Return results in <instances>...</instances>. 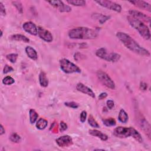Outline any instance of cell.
Returning <instances> with one entry per match:
<instances>
[{"label":"cell","instance_id":"obj_1","mask_svg":"<svg viewBox=\"0 0 151 151\" xmlns=\"http://www.w3.org/2000/svg\"><path fill=\"white\" fill-rule=\"evenodd\" d=\"M116 37L122 44L132 52L142 56H150V52L147 49L140 46L127 34L124 32H117L116 33Z\"/></svg>","mask_w":151,"mask_h":151},{"label":"cell","instance_id":"obj_2","mask_svg":"<svg viewBox=\"0 0 151 151\" xmlns=\"http://www.w3.org/2000/svg\"><path fill=\"white\" fill-rule=\"evenodd\" d=\"M71 39L92 40L97 38L98 32L88 27H76L70 29L68 33Z\"/></svg>","mask_w":151,"mask_h":151},{"label":"cell","instance_id":"obj_3","mask_svg":"<svg viewBox=\"0 0 151 151\" xmlns=\"http://www.w3.org/2000/svg\"><path fill=\"white\" fill-rule=\"evenodd\" d=\"M113 134L119 138H127L132 136L139 143L143 142V139L140 134L132 127L119 126L116 127L113 130Z\"/></svg>","mask_w":151,"mask_h":151},{"label":"cell","instance_id":"obj_4","mask_svg":"<svg viewBox=\"0 0 151 151\" xmlns=\"http://www.w3.org/2000/svg\"><path fill=\"white\" fill-rule=\"evenodd\" d=\"M127 19L130 25L135 29L145 40H150V32L149 27L145 24H144L142 21L130 15L127 17Z\"/></svg>","mask_w":151,"mask_h":151},{"label":"cell","instance_id":"obj_5","mask_svg":"<svg viewBox=\"0 0 151 151\" xmlns=\"http://www.w3.org/2000/svg\"><path fill=\"white\" fill-rule=\"evenodd\" d=\"M96 55L101 59L109 62L113 63L118 61L121 57V55L118 53L114 52H108V51L104 48H100L98 49L96 51Z\"/></svg>","mask_w":151,"mask_h":151},{"label":"cell","instance_id":"obj_6","mask_svg":"<svg viewBox=\"0 0 151 151\" xmlns=\"http://www.w3.org/2000/svg\"><path fill=\"white\" fill-rule=\"evenodd\" d=\"M59 63L61 70L66 74L81 73V69L77 65L66 58L61 59Z\"/></svg>","mask_w":151,"mask_h":151},{"label":"cell","instance_id":"obj_7","mask_svg":"<svg viewBox=\"0 0 151 151\" xmlns=\"http://www.w3.org/2000/svg\"><path fill=\"white\" fill-rule=\"evenodd\" d=\"M96 76L99 80L104 86L110 89L114 90L115 88V83L110 76L102 70H98L96 73Z\"/></svg>","mask_w":151,"mask_h":151},{"label":"cell","instance_id":"obj_8","mask_svg":"<svg viewBox=\"0 0 151 151\" xmlns=\"http://www.w3.org/2000/svg\"><path fill=\"white\" fill-rule=\"evenodd\" d=\"M95 2H96L99 5L104 8H106L111 11H114L115 12H120L122 11L121 5L114 2L108 1V0H103V1H95Z\"/></svg>","mask_w":151,"mask_h":151},{"label":"cell","instance_id":"obj_9","mask_svg":"<svg viewBox=\"0 0 151 151\" xmlns=\"http://www.w3.org/2000/svg\"><path fill=\"white\" fill-rule=\"evenodd\" d=\"M48 2L61 12H69L71 11V8L61 1H49Z\"/></svg>","mask_w":151,"mask_h":151},{"label":"cell","instance_id":"obj_10","mask_svg":"<svg viewBox=\"0 0 151 151\" xmlns=\"http://www.w3.org/2000/svg\"><path fill=\"white\" fill-rule=\"evenodd\" d=\"M129 14H130V16L134 17L139 20L146 22L149 24L150 22V17L142 12H140L135 9H130L129 11Z\"/></svg>","mask_w":151,"mask_h":151},{"label":"cell","instance_id":"obj_11","mask_svg":"<svg viewBox=\"0 0 151 151\" xmlns=\"http://www.w3.org/2000/svg\"><path fill=\"white\" fill-rule=\"evenodd\" d=\"M38 35L41 39L47 42H51L53 40L51 33L41 27H38Z\"/></svg>","mask_w":151,"mask_h":151},{"label":"cell","instance_id":"obj_12","mask_svg":"<svg viewBox=\"0 0 151 151\" xmlns=\"http://www.w3.org/2000/svg\"><path fill=\"white\" fill-rule=\"evenodd\" d=\"M22 28L25 32L32 35H37L38 34V27L31 21L24 22L22 25Z\"/></svg>","mask_w":151,"mask_h":151},{"label":"cell","instance_id":"obj_13","mask_svg":"<svg viewBox=\"0 0 151 151\" xmlns=\"http://www.w3.org/2000/svg\"><path fill=\"white\" fill-rule=\"evenodd\" d=\"M55 142L59 147H68L73 145V139L68 135L60 136L55 140Z\"/></svg>","mask_w":151,"mask_h":151},{"label":"cell","instance_id":"obj_14","mask_svg":"<svg viewBox=\"0 0 151 151\" xmlns=\"http://www.w3.org/2000/svg\"><path fill=\"white\" fill-rule=\"evenodd\" d=\"M76 89L77 91L86 94L92 98H95V93L94 91L90 88L88 87L81 83H78L77 84Z\"/></svg>","mask_w":151,"mask_h":151},{"label":"cell","instance_id":"obj_15","mask_svg":"<svg viewBox=\"0 0 151 151\" xmlns=\"http://www.w3.org/2000/svg\"><path fill=\"white\" fill-rule=\"evenodd\" d=\"M129 2L139 8H140V9H142L144 10H146L149 12L151 11L150 4L145 1L134 0V1H130Z\"/></svg>","mask_w":151,"mask_h":151},{"label":"cell","instance_id":"obj_16","mask_svg":"<svg viewBox=\"0 0 151 151\" xmlns=\"http://www.w3.org/2000/svg\"><path fill=\"white\" fill-rule=\"evenodd\" d=\"M139 123L140 124V128L145 132L148 137L150 138V126L148 122L144 118H140Z\"/></svg>","mask_w":151,"mask_h":151},{"label":"cell","instance_id":"obj_17","mask_svg":"<svg viewBox=\"0 0 151 151\" xmlns=\"http://www.w3.org/2000/svg\"><path fill=\"white\" fill-rule=\"evenodd\" d=\"M88 133L91 136L97 137L103 141H106L108 139V136L106 134L103 133L97 130L91 129V130H89Z\"/></svg>","mask_w":151,"mask_h":151},{"label":"cell","instance_id":"obj_18","mask_svg":"<svg viewBox=\"0 0 151 151\" xmlns=\"http://www.w3.org/2000/svg\"><path fill=\"white\" fill-rule=\"evenodd\" d=\"M25 52L27 55V56L31 58L32 60H37L38 58V54L37 51L34 48H33L31 46H27L26 47L25 49Z\"/></svg>","mask_w":151,"mask_h":151},{"label":"cell","instance_id":"obj_19","mask_svg":"<svg viewBox=\"0 0 151 151\" xmlns=\"http://www.w3.org/2000/svg\"><path fill=\"white\" fill-rule=\"evenodd\" d=\"M39 82L41 86L46 87L48 85V80L47 77V75L45 72L41 71L39 74Z\"/></svg>","mask_w":151,"mask_h":151},{"label":"cell","instance_id":"obj_20","mask_svg":"<svg viewBox=\"0 0 151 151\" xmlns=\"http://www.w3.org/2000/svg\"><path fill=\"white\" fill-rule=\"evenodd\" d=\"M9 39L12 40L18 41H22L25 43H28L29 42V40L26 36L22 35V34H14L10 36Z\"/></svg>","mask_w":151,"mask_h":151},{"label":"cell","instance_id":"obj_21","mask_svg":"<svg viewBox=\"0 0 151 151\" xmlns=\"http://www.w3.org/2000/svg\"><path fill=\"white\" fill-rule=\"evenodd\" d=\"M118 119L119 122L122 123H126L127 122L129 119V116L124 109H122L120 110L119 114L118 116Z\"/></svg>","mask_w":151,"mask_h":151},{"label":"cell","instance_id":"obj_22","mask_svg":"<svg viewBox=\"0 0 151 151\" xmlns=\"http://www.w3.org/2000/svg\"><path fill=\"white\" fill-rule=\"evenodd\" d=\"M47 125H48L47 120L42 118H40V119H38L35 124L36 127L40 130L44 129L47 126Z\"/></svg>","mask_w":151,"mask_h":151},{"label":"cell","instance_id":"obj_23","mask_svg":"<svg viewBox=\"0 0 151 151\" xmlns=\"http://www.w3.org/2000/svg\"><path fill=\"white\" fill-rule=\"evenodd\" d=\"M29 122L31 124H34L37 121L38 117V113L34 109L29 110Z\"/></svg>","mask_w":151,"mask_h":151},{"label":"cell","instance_id":"obj_24","mask_svg":"<svg viewBox=\"0 0 151 151\" xmlns=\"http://www.w3.org/2000/svg\"><path fill=\"white\" fill-rule=\"evenodd\" d=\"M67 2L76 6H83L86 4V2L84 0H67Z\"/></svg>","mask_w":151,"mask_h":151},{"label":"cell","instance_id":"obj_25","mask_svg":"<svg viewBox=\"0 0 151 151\" xmlns=\"http://www.w3.org/2000/svg\"><path fill=\"white\" fill-rule=\"evenodd\" d=\"M103 124L108 127H110V126H114L116 125V120L111 117H110L109 119H103L102 120Z\"/></svg>","mask_w":151,"mask_h":151},{"label":"cell","instance_id":"obj_26","mask_svg":"<svg viewBox=\"0 0 151 151\" xmlns=\"http://www.w3.org/2000/svg\"><path fill=\"white\" fill-rule=\"evenodd\" d=\"M88 123L93 127H94V128H99L100 127V125L98 124V123L94 119V118L93 117V116L92 115L89 116V117L88 119Z\"/></svg>","mask_w":151,"mask_h":151},{"label":"cell","instance_id":"obj_27","mask_svg":"<svg viewBox=\"0 0 151 151\" xmlns=\"http://www.w3.org/2000/svg\"><path fill=\"white\" fill-rule=\"evenodd\" d=\"M95 15H96V17H95V18L99 19V21L101 24L104 23L107 20H108L110 18V17L104 15H102L101 14H95Z\"/></svg>","mask_w":151,"mask_h":151},{"label":"cell","instance_id":"obj_28","mask_svg":"<svg viewBox=\"0 0 151 151\" xmlns=\"http://www.w3.org/2000/svg\"><path fill=\"white\" fill-rule=\"evenodd\" d=\"M15 83V80L11 76H6L2 80V83L5 85H11Z\"/></svg>","mask_w":151,"mask_h":151},{"label":"cell","instance_id":"obj_29","mask_svg":"<svg viewBox=\"0 0 151 151\" xmlns=\"http://www.w3.org/2000/svg\"><path fill=\"white\" fill-rule=\"evenodd\" d=\"M9 140L14 143H19L20 142L21 139L19 135H18L16 133H12L9 136Z\"/></svg>","mask_w":151,"mask_h":151},{"label":"cell","instance_id":"obj_30","mask_svg":"<svg viewBox=\"0 0 151 151\" xmlns=\"http://www.w3.org/2000/svg\"><path fill=\"white\" fill-rule=\"evenodd\" d=\"M12 4L17 8V11L20 14H22V12H23V7H22V4L20 1H14L12 2Z\"/></svg>","mask_w":151,"mask_h":151},{"label":"cell","instance_id":"obj_31","mask_svg":"<svg viewBox=\"0 0 151 151\" xmlns=\"http://www.w3.org/2000/svg\"><path fill=\"white\" fill-rule=\"evenodd\" d=\"M6 58L8 60H9L12 63H15L17 61L18 58V54L15 53L9 54L6 55Z\"/></svg>","mask_w":151,"mask_h":151},{"label":"cell","instance_id":"obj_32","mask_svg":"<svg viewBox=\"0 0 151 151\" xmlns=\"http://www.w3.org/2000/svg\"><path fill=\"white\" fill-rule=\"evenodd\" d=\"M64 105L73 109H77L79 107V104L76 102L71 101V102H65L64 103Z\"/></svg>","mask_w":151,"mask_h":151},{"label":"cell","instance_id":"obj_33","mask_svg":"<svg viewBox=\"0 0 151 151\" xmlns=\"http://www.w3.org/2000/svg\"><path fill=\"white\" fill-rule=\"evenodd\" d=\"M85 55L82 54L81 53H80V52H76L74 55V58L76 61H79L83 59H84L85 58Z\"/></svg>","mask_w":151,"mask_h":151},{"label":"cell","instance_id":"obj_34","mask_svg":"<svg viewBox=\"0 0 151 151\" xmlns=\"http://www.w3.org/2000/svg\"><path fill=\"white\" fill-rule=\"evenodd\" d=\"M13 71H14V68L12 67H11V66H9V65L6 64L4 67L3 73L4 74H7V73H8L9 72H12Z\"/></svg>","mask_w":151,"mask_h":151},{"label":"cell","instance_id":"obj_35","mask_svg":"<svg viewBox=\"0 0 151 151\" xmlns=\"http://www.w3.org/2000/svg\"><path fill=\"white\" fill-rule=\"evenodd\" d=\"M87 117V112L85 110L81 111L80 116V120L81 123H84Z\"/></svg>","mask_w":151,"mask_h":151},{"label":"cell","instance_id":"obj_36","mask_svg":"<svg viewBox=\"0 0 151 151\" xmlns=\"http://www.w3.org/2000/svg\"><path fill=\"white\" fill-rule=\"evenodd\" d=\"M0 12L1 15L2 16H5L6 15V10H5V8L4 5V4H2V2H0Z\"/></svg>","mask_w":151,"mask_h":151},{"label":"cell","instance_id":"obj_37","mask_svg":"<svg viewBox=\"0 0 151 151\" xmlns=\"http://www.w3.org/2000/svg\"><path fill=\"white\" fill-rule=\"evenodd\" d=\"M67 129V124L64 122L63 121H61L60 122V130L61 132H63L64 131H65L66 129Z\"/></svg>","mask_w":151,"mask_h":151},{"label":"cell","instance_id":"obj_38","mask_svg":"<svg viewBox=\"0 0 151 151\" xmlns=\"http://www.w3.org/2000/svg\"><path fill=\"white\" fill-rule=\"evenodd\" d=\"M106 104H107V107L109 109H112L114 106V103L112 100H108L106 102Z\"/></svg>","mask_w":151,"mask_h":151},{"label":"cell","instance_id":"obj_39","mask_svg":"<svg viewBox=\"0 0 151 151\" xmlns=\"http://www.w3.org/2000/svg\"><path fill=\"white\" fill-rule=\"evenodd\" d=\"M147 88V84L145 82H141L140 84V89L143 91L146 90Z\"/></svg>","mask_w":151,"mask_h":151},{"label":"cell","instance_id":"obj_40","mask_svg":"<svg viewBox=\"0 0 151 151\" xmlns=\"http://www.w3.org/2000/svg\"><path fill=\"white\" fill-rule=\"evenodd\" d=\"M107 96V94L106 93H101L98 97L99 100H103L105 98H106Z\"/></svg>","mask_w":151,"mask_h":151},{"label":"cell","instance_id":"obj_41","mask_svg":"<svg viewBox=\"0 0 151 151\" xmlns=\"http://www.w3.org/2000/svg\"><path fill=\"white\" fill-rule=\"evenodd\" d=\"M5 133V130L4 126H2V124H1V125H0V135L2 136Z\"/></svg>","mask_w":151,"mask_h":151},{"label":"cell","instance_id":"obj_42","mask_svg":"<svg viewBox=\"0 0 151 151\" xmlns=\"http://www.w3.org/2000/svg\"><path fill=\"white\" fill-rule=\"evenodd\" d=\"M2 34H3V32H2V30L1 29V37H2Z\"/></svg>","mask_w":151,"mask_h":151}]
</instances>
